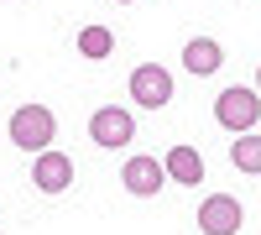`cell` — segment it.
<instances>
[{
	"label": "cell",
	"instance_id": "ba28073f",
	"mask_svg": "<svg viewBox=\"0 0 261 235\" xmlns=\"http://www.w3.org/2000/svg\"><path fill=\"white\" fill-rule=\"evenodd\" d=\"M183 68L193 73V79H214L225 68V47L214 37H188L183 42Z\"/></svg>",
	"mask_w": 261,
	"mask_h": 235
},
{
	"label": "cell",
	"instance_id": "52a82bcc",
	"mask_svg": "<svg viewBox=\"0 0 261 235\" xmlns=\"http://www.w3.org/2000/svg\"><path fill=\"white\" fill-rule=\"evenodd\" d=\"M32 183H37V194H68V183H73V157L68 152H42L32 162Z\"/></svg>",
	"mask_w": 261,
	"mask_h": 235
},
{
	"label": "cell",
	"instance_id": "277c9868",
	"mask_svg": "<svg viewBox=\"0 0 261 235\" xmlns=\"http://www.w3.org/2000/svg\"><path fill=\"white\" fill-rule=\"evenodd\" d=\"M130 99L141 105V110H162L172 99V73L162 63H141V68H130Z\"/></svg>",
	"mask_w": 261,
	"mask_h": 235
},
{
	"label": "cell",
	"instance_id": "30bf717a",
	"mask_svg": "<svg viewBox=\"0 0 261 235\" xmlns=\"http://www.w3.org/2000/svg\"><path fill=\"white\" fill-rule=\"evenodd\" d=\"M230 162H235V173H261V131H246V136H235L230 141Z\"/></svg>",
	"mask_w": 261,
	"mask_h": 235
},
{
	"label": "cell",
	"instance_id": "4fadbf2b",
	"mask_svg": "<svg viewBox=\"0 0 261 235\" xmlns=\"http://www.w3.org/2000/svg\"><path fill=\"white\" fill-rule=\"evenodd\" d=\"M115 6H130V0H115Z\"/></svg>",
	"mask_w": 261,
	"mask_h": 235
},
{
	"label": "cell",
	"instance_id": "8992f818",
	"mask_svg": "<svg viewBox=\"0 0 261 235\" xmlns=\"http://www.w3.org/2000/svg\"><path fill=\"white\" fill-rule=\"evenodd\" d=\"M89 136H94V146H130L136 120H130V110H120V105H105V110L89 115Z\"/></svg>",
	"mask_w": 261,
	"mask_h": 235
},
{
	"label": "cell",
	"instance_id": "9c48e42d",
	"mask_svg": "<svg viewBox=\"0 0 261 235\" xmlns=\"http://www.w3.org/2000/svg\"><path fill=\"white\" fill-rule=\"evenodd\" d=\"M162 173L172 178V183H204V157L193 152V146H172V152L162 157Z\"/></svg>",
	"mask_w": 261,
	"mask_h": 235
},
{
	"label": "cell",
	"instance_id": "3957f363",
	"mask_svg": "<svg viewBox=\"0 0 261 235\" xmlns=\"http://www.w3.org/2000/svg\"><path fill=\"white\" fill-rule=\"evenodd\" d=\"M199 230L204 235H241V225H246V204L235 199V194H209L204 204H199Z\"/></svg>",
	"mask_w": 261,
	"mask_h": 235
},
{
	"label": "cell",
	"instance_id": "6da1fadb",
	"mask_svg": "<svg viewBox=\"0 0 261 235\" xmlns=\"http://www.w3.org/2000/svg\"><path fill=\"white\" fill-rule=\"evenodd\" d=\"M53 136H58V115L47 110V105H21V110L11 115V141L21 146V152H53Z\"/></svg>",
	"mask_w": 261,
	"mask_h": 235
},
{
	"label": "cell",
	"instance_id": "5b68a950",
	"mask_svg": "<svg viewBox=\"0 0 261 235\" xmlns=\"http://www.w3.org/2000/svg\"><path fill=\"white\" fill-rule=\"evenodd\" d=\"M162 183H167L162 157H130V162L120 167V188H125L130 199H157V194H162Z\"/></svg>",
	"mask_w": 261,
	"mask_h": 235
},
{
	"label": "cell",
	"instance_id": "7c38bea8",
	"mask_svg": "<svg viewBox=\"0 0 261 235\" xmlns=\"http://www.w3.org/2000/svg\"><path fill=\"white\" fill-rule=\"evenodd\" d=\"M256 94H261V68H256Z\"/></svg>",
	"mask_w": 261,
	"mask_h": 235
},
{
	"label": "cell",
	"instance_id": "8fae6325",
	"mask_svg": "<svg viewBox=\"0 0 261 235\" xmlns=\"http://www.w3.org/2000/svg\"><path fill=\"white\" fill-rule=\"evenodd\" d=\"M79 53L89 58V63L110 58V53H115V32H110V27H84V32H79Z\"/></svg>",
	"mask_w": 261,
	"mask_h": 235
},
{
	"label": "cell",
	"instance_id": "7a4b0ae2",
	"mask_svg": "<svg viewBox=\"0 0 261 235\" xmlns=\"http://www.w3.org/2000/svg\"><path fill=\"white\" fill-rule=\"evenodd\" d=\"M214 120L225 125V131H256V120H261V94L246 89V84H230V89L214 94Z\"/></svg>",
	"mask_w": 261,
	"mask_h": 235
}]
</instances>
